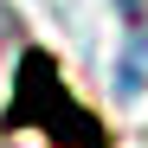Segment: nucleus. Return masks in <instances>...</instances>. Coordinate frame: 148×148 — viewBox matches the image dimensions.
Wrapping results in <instances>:
<instances>
[{
    "mask_svg": "<svg viewBox=\"0 0 148 148\" xmlns=\"http://www.w3.org/2000/svg\"><path fill=\"white\" fill-rule=\"evenodd\" d=\"M7 122H39V129L52 135V148H110V129L64 90L58 64L45 58V52H26V58H19Z\"/></svg>",
    "mask_w": 148,
    "mask_h": 148,
    "instance_id": "1",
    "label": "nucleus"
},
{
    "mask_svg": "<svg viewBox=\"0 0 148 148\" xmlns=\"http://www.w3.org/2000/svg\"><path fill=\"white\" fill-rule=\"evenodd\" d=\"M116 13H122V26H142V19H148V0H116Z\"/></svg>",
    "mask_w": 148,
    "mask_h": 148,
    "instance_id": "3",
    "label": "nucleus"
},
{
    "mask_svg": "<svg viewBox=\"0 0 148 148\" xmlns=\"http://www.w3.org/2000/svg\"><path fill=\"white\" fill-rule=\"evenodd\" d=\"M116 90H122V97L148 90V19L129 26V45H122V64H116Z\"/></svg>",
    "mask_w": 148,
    "mask_h": 148,
    "instance_id": "2",
    "label": "nucleus"
}]
</instances>
